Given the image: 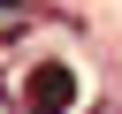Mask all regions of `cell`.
Wrapping results in <instances>:
<instances>
[{"label": "cell", "mask_w": 122, "mask_h": 114, "mask_svg": "<svg viewBox=\"0 0 122 114\" xmlns=\"http://www.w3.org/2000/svg\"><path fill=\"white\" fill-rule=\"evenodd\" d=\"M30 15H38V8H30V0H0V38H15V30H23V23H30Z\"/></svg>", "instance_id": "obj_2"}, {"label": "cell", "mask_w": 122, "mask_h": 114, "mask_svg": "<svg viewBox=\"0 0 122 114\" xmlns=\"http://www.w3.org/2000/svg\"><path fill=\"white\" fill-rule=\"evenodd\" d=\"M76 106V68L69 61H38L23 76V114H69Z\"/></svg>", "instance_id": "obj_1"}]
</instances>
